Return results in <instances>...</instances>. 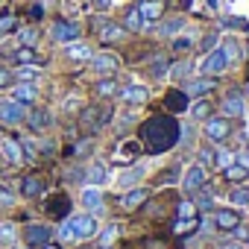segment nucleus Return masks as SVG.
<instances>
[{"label":"nucleus","mask_w":249,"mask_h":249,"mask_svg":"<svg viewBox=\"0 0 249 249\" xmlns=\"http://www.w3.org/2000/svg\"><path fill=\"white\" fill-rule=\"evenodd\" d=\"M79 36H82V30H79V24H73V21H53L50 24V38L53 41H59V44H71V41H79Z\"/></svg>","instance_id":"nucleus-10"},{"label":"nucleus","mask_w":249,"mask_h":249,"mask_svg":"<svg viewBox=\"0 0 249 249\" xmlns=\"http://www.w3.org/2000/svg\"><path fill=\"white\" fill-rule=\"evenodd\" d=\"M117 237H120V226L111 223V226H106V229L97 234V243H100V249H111V246L117 243Z\"/></svg>","instance_id":"nucleus-37"},{"label":"nucleus","mask_w":249,"mask_h":249,"mask_svg":"<svg viewBox=\"0 0 249 249\" xmlns=\"http://www.w3.org/2000/svg\"><path fill=\"white\" fill-rule=\"evenodd\" d=\"M220 108H223V117H243V111H246V100H243V94L240 91H229L226 97H223V103H220Z\"/></svg>","instance_id":"nucleus-23"},{"label":"nucleus","mask_w":249,"mask_h":249,"mask_svg":"<svg viewBox=\"0 0 249 249\" xmlns=\"http://www.w3.org/2000/svg\"><path fill=\"white\" fill-rule=\"evenodd\" d=\"M38 65H18V71H12L15 82H36L38 79Z\"/></svg>","instance_id":"nucleus-41"},{"label":"nucleus","mask_w":249,"mask_h":249,"mask_svg":"<svg viewBox=\"0 0 249 249\" xmlns=\"http://www.w3.org/2000/svg\"><path fill=\"white\" fill-rule=\"evenodd\" d=\"M185 27H188V18L185 15H170V18H161L156 24V36L159 38H176Z\"/></svg>","instance_id":"nucleus-20"},{"label":"nucleus","mask_w":249,"mask_h":249,"mask_svg":"<svg viewBox=\"0 0 249 249\" xmlns=\"http://www.w3.org/2000/svg\"><path fill=\"white\" fill-rule=\"evenodd\" d=\"M27 117V106L18 103V100H0V123L3 126H18V123H24Z\"/></svg>","instance_id":"nucleus-8"},{"label":"nucleus","mask_w":249,"mask_h":249,"mask_svg":"<svg viewBox=\"0 0 249 249\" xmlns=\"http://www.w3.org/2000/svg\"><path fill=\"white\" fill-rule=\"evenodd\" d=\"M111 117H114V106L111 103H91V106H82L79 108V126L88 132V135H94V132H100V129H106L108 123H111Z\"/></svg>","instance_id":"nucleus-2"},{"label":"nucleus","mask_w":249,"mask_h":249,"mask_svg":"<svg viewBox=\"0 0 249 249\" xmlns=\"http://www.w3.org/2000/svg\"><path fill=\"white\" fill-rule=\"evenodd\" d=\"M188 106H191V97L182 88H167V94H164V108L167 111L182 114V111H188Z\"/></svg>","instance_id":"nucleus-24"},{"label":"nucleus","mask_w":249,"mask_h":249,"mask_svg":"<svg viewBox=\"0 0 249 249\" xmlns=\"http://www.w3.org/2000/svg\"><path fill=\"white\" fill-rule=\"evenodd\" d=\"M135 9L141 12V18L147 24H159L164 18V12H167V3H164V0H138Z\"/></svg>","instance_id":"nucleus-19"},{"label":"nucleus","mask_w":249,"mask_h":249,"mask_svg":"<svg viewBox=\"0 0 249 249\" xmlns=\"http://www.w3.org/2000/svg\"><path fill=\"white\" fill-rule=\"evenodd\" d=\"M24 120H27V129L30 132L41 135V132H50V126H53V111L47 106H33V108H27Z\"/></svg>","instance_id":"nucleus-7"},{"label":"nucleus","mask_w":249,"mask_h":249,"mask_svg":"<svg viewBox=\"0 0 249 249\" xmlns=\"http://www.w3.org/2000/svg\"><path fill=\"white\" fill-rule=\"evenodd\" d=\"M170 59L167 56H153L150 62H147V68H150V73H153V79H164L167 73H170Z\"/></svg>","instance_id":"nucleus-35"},{"label":"nucleus","mask_w":249,"mask_h":249,"mask_svg":"<svg viewBox=\"0 0 249 249\" xmlns=\"http://www.w3.org/2000/svg\"><path fill=\"white\" fill-rule=\"evenodd\" d=\"M12 62H18V65H38L41 59H38V50L36 47H18L12 53Z\"/></svg>","instance_id":"nucleus-39"},{"label":"nucleus","mask_w":249,"mask_h":249,"mask_svg":"<svg viewBox=\"0 0 249 249\" xmlns=\"http://www.w3.org/2000/svg\"><path fill=\"white\" fill-rule=\"evenodd\" d=\"M223 27H237V30H246V21H243V18H223Z\"/></svg>","instance_id":"nucleus-55"},{"label":"nucleus","mask_w":249,"mask_h":249,"mask_svg":"<svg viewBox=\"0 0 249 249\" xmlns=\"http://www.w3.org/2000/svg\"><path fill=\"white\" fill-rule=\"evenodd\" d=\"M12 100H18L24 106H33L38 100V85L36 82H15L12 85Z\"/></svg>","instance_id":"nucleus-26"},{"label":"nucleus","mask_w":249,"mask_h":249,"mask_svg":"<svg viewBox=\"0 0 249 249\" xmlns=\"http://www.w3.org/2000/svg\"><path fill=\"white\" fill-rule=\"evenodd\" d=\"M214 47H220V33H205L202 41H199V50L208 53V50H214Z\"/></svg>","instance_id":"nucleus-49"},{"label":"nucleus","mask_w":249,"mask_h":249,"mask_svg":"<svg viewBox=\"0 0 249 249\" xmlns=\"http://www.w3.org/2000/svg\"><path fill=\"white\" fill-rule=\"evenodd\" d=\"M79 202L85 205V211L88 214H94V217H100L103 211H106V194H103V188H82V194H79Z\"/></svg>","instance_id":"nucleus-16"},{"label":"nucleus","mask_w":249,"mask_h":249,"mask_svg":"<svg viewBox=\"0 0 249 249\" xmlns=\"http://www.w3.org/2000/svg\"><path fill=\"white\" fill-rule=\"evenodd\" d=\"M179 182H182V191L194 196V194H196V191L208 182V170H205L202 164H191V167L182 173V179H179Z\"/></svg>","instance_id":"nucleus-13"},{"label":"nucleus","mask_w":249,"mask_h":249,"mask_svg":"<svg viewBox=\"0 0 249 249\" xmlns=\"http://www.w3.org/2000/svg\"><path fill=\"white\" fill-rule=\"evenodd\" d=\"M15 33H18L21 47H36V41H38V30L36 27H24V30H15Z\"/></svg>","instance_id":"nucleus-47"},{"label":"nucleus","mask_w":249,"mask_h":249,"mask_svg":"<svg viewBox=\"0 0 249 249\" xmlns=\"http://www.w3.org/2000/svg\"><path fill=\"white\" fill-rule=\"evenodd\" d=\"M18 240V226L12 220H0V246H15Z\"/></svg>","instance_id":"nucleus-38"},{"label":"nucleus","mask_w":249,"mask_h":249,"mask_svg":"<svg viewBox=\"0 0 249 249\" xmlns=\"http://www.w3.org/2000/svg\"><path fill=\"white\" fill-rule=\"evenodd\" d=\"M15 30H18V18H15L12 12L0 15V36H9V33H15Z\"/></svg>","instance_id":"nucleus-48"},{"label":"nucleus","mask_w":249,"mask_h":249,"mask_svg":"<svg viewBox=\"0 0 249 249\" xmlns=\"http://www.w3.org/2000/svg\"><path fill=\"white\" fill-rule=\"evenodd\" d=\"M223 249H243L240 243H229V246H223Z\"/></svg>","instance_id":"nucleus-63"},{"label":"nucleus","mask_w":249,"mask_h":249,"mask_svg":"<svg viewBox=\"0 0 249 249\" xmlns=\"http://www.w3.org/2000/svg\"><path fill=\"white\" fill-rule=\"evenodd\" d=\"M117 79L114 76H100L97 79V85H94V94L100 97V100H108V97H117Z\"/></svg>","instance_id":"nucleus-34"},{"label":"nucleus","mask_w":249,"mask_h":249,"mask_svg":"<svg viewBox=\"0 0 249 249\" xmlns=\"http://www.w3.org/2000/svg\"><path fill=\"white\" fill-rule=\"evenodd\" d=\"M41 15H44V9H41V6H38V3H36V6H33V9H30V18H33V21H38V18H41Z\"/></svg>","instance_id":"nucleus-60"},{"label":"nucleus","mask_w":249,"mask_h":249,"mask_svg":"<svg viewBox=\"0 0 249 249\" xmlns=\"http://www.w3.org/2000/svg\"><path fill=\"white\" fill-rule=\"evenodd\" d=\"M234 237H237V240H243V243H246V240H249V229H246V226H243V223H240V226H237V229H234Z\"/></svg>","instance_id":"nucleus-59"},{"label":"nucleus","mask_w":249,"mask_h":249,"mask_svg":"<svg viewBox=\"0 0 249 249\" xmlns=\"http://www.w3.org/2000/svg\"><path fill=\"white\" fill-rule=\"evenodd\" d=\"M71 220V229H73V237L76 240H88V237H94L97 234V217L94 214H71L68 217Z\"/></svg>","instance_id":"nucleus-11"},{"label":"nucleus","mask_w":249,"mask_h":249,"mask_svg":"<svg viewBox=\"0 0 249 249\" xmlns=\"http://www.w3.org/2000/svg\"><path fill=\"white\" fill-rule=\"evenodd\" d=\"M85 182L91 185V188H103L106 182H108V170H106V164H91V167H85Z\"/></svg>","instance_id":"nucleus-32"},{"label":"nucleus","mask_w":249,"mask_h":249,"mask_svg":"<svg viewBox=\"0 0 249 249\" xmlns=\"http://www.w3.org/2000/svg\"><path fill=\"white\" fill-rule=\"evenodd\" d=\"M120 24H123V30H126V33H144V30L150 27V24L141 18V12H138L135 6H129L126 12H123V21H120Z\"/></svg>","instance_id":"nucleus-28"},{"label":"nucleus","mask_w":249,"mask_h":249,"mask_svg":"<svg viewBox=\"0 0 249 249\" xmlns=\"http://www.w3.org/2000/svg\"><path fill=\"white\" fill-rule=\"evenodd\" d=\"M229 202H231L234 208L249 205V185H234V191L229 194Z\"/></svg>","instance_id":"nucleus-42"},{"label":"nucleus","mask_w":249,"mask_h":249,"mask_svg":"<svg viewBox=\"0 0 249 249\" xmlns=\"http://www.w3.org/2000/svg\"><path fill=\"white\" fill-rule=\"evenodd\" d=\"M94 33L103 44H117L126 38V30H123L120 21H108V18H94Z\"/></svg>","instance_id":"nucleus-4"},{"label":"nucleus","mask_w":249,"mask_h":249,"mask_svg":"<svg viewBox=\"0 0 249 249\" xmlns=\"http://www.w3.org/2000/svg\"><path fill=\"white\" fill-rule=\"evenodd\" d=\"M214 88H217V76H191L182 91H185L191 100H199V97H208Z\"/></svg>","instance_id":"nucleus-15"},{"label":"nucleus","mask_w":249,"mask_h":249,"mask_svg":"<svg viewBox=\"0 0 249 249\" xmlns=\"http://www.w3.org/2000/svg\"><path fill=\"white\" fill-rule=\"evenodd\" d=\"M21 237L27 240V249H41L56 237V231L50 226H44V223H30V226H24Z\"/></svg>","instance_id":"nucleus-6"},{"label":"nucleus","mask_w":249,"mask_h":249,"mask_svg":"<svg viewBox=\"0 0 249 249\" xmlns=\"http://www.w3.org/2000/svg\"><path fill=\"white\" fill-rule=\"evenodd\" d=\"M179 179H182L179 167H170L167 173H161V176H159V185H173V182H179Z\"/></svg>","instance_id":"nucleus-52"},{"label":"nucleus","mask_w":249,"mask_h":249,"mask_svg":"<svg viewBox=\"0 0 249 249\" xmlns=\"http://www.w3.org/2000/svg\"><path fill=\"white\" fill-rule=\"evenodd\" d=\"M65 56H68L71 62H91L94 50H91L85 41H71V44H65Z\"/></svg>","instance_id":"nucleus-29"},{"label":"nucleus","mask_w":249,"mask_h":249,"mask_svg":"<svg viewBox=\"0 0 249 249\" xmlns=\"http://www.w3.org/2000/svg\"><path fill=\"white\" fill-rule=\"evenodd\" d=\"M214 229L217 231H234L240 223H243V217H240V211L231 205V208H214Z\"/></svg>","instance_id":"nucleus-17"},{"label":"nucleus","mask_w":249,"mask_h":249,"mask_svg":"<svg viewBox=\"0 0 249 249\" xmlns=\"http://www.w3.org/2000/svg\"><path fill=\"white\" fill-rule=\"evenodd\" d=\"M12 205H15V194L6 185H0V208H12Z\"/></svg>","instance_id":"nucleus-51"},{"label":"nucleus","mask_w":249,"mask_h":249,"mask_svg":"<svg viewBox=\"0 0 249 249\" xmlns=\"http://www.w3.org/2000/svg\"><path fill=\"white\" fill-rule=\"evenodd\" d=\"M68 179H71V182H85V167H73V170L68 173Z\"/></svg>","instance_id":"nucleus-56"},{"label":"nucleus","mask_w":249,"mask_h":249,"mask_svg":"<svg viewBox=\"0 0 249 249\" xmlns=\"http://www.w3.org/2000/svg\"><path fill=\"white\" fill-rule=\"evenodd\" d=\"M231 161H237V164L249 167V150H240V153H234V159H231Z\"/></svg>","instance_id":"nucleus-57"},{"label":"nucleus","mask_w":249,"mask_h":249,"mask_svg":"<svg viewBox=\"0 0 249 249\" xmlns=\"http://www.w3.org/2000/svg\"><path fill=\"white\" fill-rule=\"evenodd\" d=\"M0 156H6L12 164L24 161V150H21V141H15V138H0Z\"/></svg>","instance_id":"nucleus-30"},{"label":"nucleus","mask_w":249,"mask_h":249,"mask_svg":"<svg viewBox=\"0 0 249 249\" xmlns=\"http://www.w3.org/2000/svg\"><path fill=\"white\" fill-rule=\"evenodd\" d=\"M147 202H150V188H141V185H135V188H129V191L117 194V205H120V211H126V214L144 208Z\"/></svg>","instance_id":"nucleus-5"},{"label":"nucleus","mask_w":249,"mask_h":249,"mask_svg":"<svg viewBox=\"0 0 249 249\" xmlns=\"http://www.w3.org/2000/svg\"><path fill=\"white\" fill-rule=\"evenodd\" d=\"M18 191H21L24 199H38V196L47 194V185H44V179H38V176H24Z\"/></svg>","instance_id":"nucleus-25"},{"label":"nucleus","mask_w":249,"mask_h":249,"mask_svg":"<svg viewBox=\"0 0 249 249\" xmlns=\"http://www.w3.org/2000/svg\"><path fill=\"white\" fill-rule=\"evenodd\" d=\"M12 85H15V76H12V71L0 65V91H3V88H12Z\"/></svg>","instance_id":"nucleus-53"},{"label":"nucleus","mask_w":249,"mask_h":249,"mask_svg":"<svg viewBox=\"0 0 249 249\" xmlns=\"http://www.w3.org/2000/svg\"><path fill=\"white\" fill-rule=\"evenodd\" d=\"M88 65H91V71H94L97 76H111V73L120 68V59H117L114 53H94Z\"/></svg>","instance_id":"nucleus-21"},{"label":"nucleus","mask_w":249,"mask_h":249,"mask_svg":"<svg viewBox=\"0 0 249 249\" xmlns=\"http://www.w3.org/2000/svg\"><path fill=\"white\" fill-rule=\"evenodd\" d=\"M196 164H202L205 170L214 167V164H217V147H202V150L196 153Z\"/></svg>","instance_id":"nucleus-46"},{"label":"nucleus","mask_w":249,"mask_h":249,"mask_svg":"<svg viewBox=\"0 0 249 249\" xmlns=\"http://www.w3.org/2000/svg\"><path fill=\"white\" fill-rule=\"evenodd\" d=\"M73 211H71V196L65 194V191H56V194H50V199H47V217H53V220H68Z\"/></svg>","instance_id":"nucleus-18"},{"label":"nucleus","mask_w":249,"mask_h":249,"mask_svg":"<svg viewBox=\"0 0 249 249\" xmlns=\"http://www.w3.org/2000/svg\"><path fill=\"white\" fill-rule=\"evenodd\" d=\"M79 108H82V97H79V94H68V97L62 100V111L71 114V111H79Z\"/></svg>","instance_id":"nucleus-50"},{"label":"nucleus","mask_w":249,"mask_h":249,"mask_svg":"<svg viewBox=\"0 0 249 249\" xmlns=\"http://www.w3.org/2000/svg\"><path fill=\"white\" fill-rule=\"evenodd\" d=\"M194 47H196L194 36H176V38H170V50L173 53H185V50H194Z\"/></svg>","instance_id":"nucleus-43"},{"label":"nucleus","mask_w":249,"mask_h":249,"mask_svg":"<svg viewBox=\"0 0 249 249\" xmlns=\"http://www.w3.org/2000/svg\"><path fill=\"white\" fill-rule=\"evenodd\" d=\"M194 205L196 208H214V196H211V188H208V182L194 194Z\"/></svg>","instance_id":"nucleus-44"},{"label":"nucleus","mask_w":249,"mask_h":249,"mask_svg":"<svg viewBox=\"0 0 249 249\" xmlns=\"http://www.w3.org/2000/svg\"><path fill=\"white\" fill-rule=\"evenodd\" d=\"M194 71H196V65H194V59H185V62H176V65H170V79H191L194 76Z\"/></svg>","instance_id":"nucleus-36"},{"label":"nucleus","mask_w":249,"mask_h":249,"mask_svg":"<svg viewBox=\"0 0 249 249\" xmlns=\"http://www.w3.org/2000/svg\"><path fill=\"white\" fill-rule=\"evenodd\" d=\"M59 237H62V240H76V237H73V229H71V220H65V223H62Z\"/></svg>","instance_id":"nucleus-54"},{"label":"nucleus","mask_w":249,"mask_h":249,"mask_svg":"<svg viewBox=\"0 0 249 249\" xmlns=\"http://www.w3.org/2000/svg\"><path fill=\"white\" fill-rule=\"evenodd\" d=\"M91 150H94V138L85 135V138L73 141V144L65 150V156H68V159H85V156H91Z\"/></svg>","instance_id":"nucleus-31"},{"label":"nucleus","mask_w":249,"mask_h":249,"mask_svg":"<svg viewBox=\"0 0 249 249\" xmlns=\"http://www.w3.org/2000/svg\"><path fill=\"white\" fill-rule=\"evenodd\" d=\"M147 176V164H141V161H132L126 170H123L117 179H114V188L117 191H129V188H135L141 179Z\"/></svg>","instance_id":"nucleus-14"},{"label":"nucleus","mask_w":249,"mask_h":249,"mask_svg":"<svg viewBox=\"0 0 249 249\" xmlns=\"http://www.w3.org/2000/svg\"><path fill=\"white\" fill-rule=\"evenodd\" d=\"M41 249H62V246H59L56 240H50V243H47V246H41Z\"/></svg>","instance_id":"nucleus-61"},{"label":"nucleus","mask_w":249,"mask_h":249,"mask_svg":"<svg viewBox=\"0 0 249 249\" xmlns=\"http://www.w3.org/2000/svg\"><path fill=\"white\" fill-rule=\"evenodd\" d=\"M179 141H182V126L167 114H153L138 129V144H141V150L147 156L167 153V150L179 147Z\"/></svg>","instance_id":"nucleus-1"},{"label":"nucleus","mask_w":249,"mask_h":249,"mask_svg":"<svg viewBox=\"0 0 249 249\" xmlns=\"http://www.w3.org/2000/svg\"><path fill=\"white\" fill-rule=\"evenodd\" d=\"M220 50L226 53V59H229V65H234V62H240L243 59V44L234 38V36H229V38H223V44H220Z\"/></svg>","instance_id":"nucleus-33"},{"label":"nucleus","mask_w":249,"mask_h":249,"mask_svg":"<svg viewBox=\"0 0 249 249\" xmlns=\"http://www.w3.org/2000/svg\"><path fill=\"white\" fill-rule=\"evenodd\" d=\"M220 6V0H208V9H217Z\"/></svg>","instance_id":"nucleus-62"},{"label":"nucleus","mask_w":249,"mask_h":249,"mask_svg":"<svg viewBox=\"0 0 249 249\" xmlns=\"http://www.w3.org/2000/svg\"><path fill=\"white\" fill-rule=\"evenodd\" d=\"M188 111H191V120H196V123H205V120L214 114V103H211L208 97H199V100H194V103L188 106Z\"/></svg>","instance_id":"nucleus-27"},{"label":"nucleus","mask_w":249,"mask_h":249,"mask_svg":"<svg viewBox=\"0 0 249 249\" xmlns=\"http://www.w3.org/2000/svg\"><path fill=\"white\" fill-rule=\"evenodd\" d=\"M117 100L126 103V106H144L150 100V88L141 82H129V85H120L117 88Z\"/></svg>","instance_id":"nucleus-9"},{"label":"nucleus","mask_w":249,"mask_h":249,"mask_svg":"<svg viewBox=\"0 0 249 249\" xmlns=\"http://www.w3.org/2000/svg\"><path fill=\"white\" fill-rule=\"evenodd\" d=\"M196 205L191 202V199H185V202H179V208H176V217H179V223H196Z\"/></svg>","instance_id":"nucleus-45"},{"label":"nucleus","mask_w":249,"mask_h":249,"mask_svg":"<svg viewBox=\"0 0 249 249\" xmlns=\"http://www.w3.org/2000/svg\"><path fill=\"white\" fill-rule=\"evenodd\" d=\"M223 176L229 179V182H234V185H240V182H246L249 179V167H243V164H237V161H231L226 170H223Z\"/></svg>","instance_id":"nucleus-40"},{"label":"nucleus","mask_w":249,"mask_h":249,"mask_svg":"<svg viewBox=\"0 0 249 249\" xmlns=\"http://www.w3.org/2000/svg\"><path fill=\"white\" fill-rule=\"evenodd\" d=\"M226 68H229V59H226V53H223L220 47L208 50V53H205V59L199 62V71H202V76H220Z\"/></svg>","instance_id":"nucleus-12"},{"label":"nucleus","mask_w":249,"mask_h":249,"mask_svg":"<svg viewBox=\"0 0 249 249\" xmlns=\"http://www.w3.org/2000/svg\"><path fill=\"white\" fill-rule=\"evenodd\" d=\"M141 153H144V150H141L138 141H123V144L111 153V161H114V164H132V161L141 159Z\"/></svg>","instance_id":"nucleus-22"},{"label":"nucleus","mask_w":249,"mask_h":249,"mask_svg":"<svg viewBox=\"0 0 249 249\" xmlns=\"http://www.w3.org/2000/svg\"><path fill=\"white\" fill-rule=\"evenodd\" d=\"M38 147H41V156H53V153H56V144H53V141H41Z\"/></svg>","instance_id":"nucleus-58"},{"label":"nucleus","mask_w":249,"mask_h":249,"mask_svg":"<svg viewBox=\"0 0 249 249\" xmlns=\"http://www.w3.org/2000/svg\"><path fill=\"white\" fill-rule=\"evenodd\" d=\"M9 249H21V246H9Z\"/></svg>","instance_id":"nucleus-64"},{"label":"nucleus","mask_w":249,"mask_h":249,"mask_svg":"<svg viewBox=\"0 0 249 249\" xmlns=\"http://www.w3.org/2000/svg\"><path fill=\"white\" fill-rule=\"evenodd\" d=\"M202 135L208 144H223L229 135H231V120L223 117V114H211L205 123H202Z\"/></svg>","instance_id":"nucleus-3"}]
</instances>
